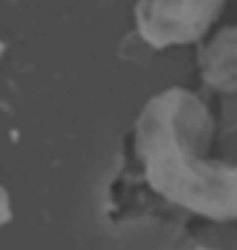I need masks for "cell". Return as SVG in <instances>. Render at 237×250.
<instances>
[{
	"label": "cell",
	"instance_id": "5",
	"mask_svg": "<svg viewBox=\"0 0 237 250\" xmlns=\"http://www.w3.org/2000/svg\"><path fill=\"white\" fill-rule=\"evenodd\" d=\"M3 54H5V43H3V39H0V59H3Z\"/></svg>",
	"mask_w": 237,
	"mask_h": 250
},
{
	"label": "cell",
	"instance_id": "2",
	"mask_svg": "<svg viewBox=\"0 0 237 250\" xmlns=\"http://www.w3.org/2000/svg\"><path fill=\"white\" fill-rule=\"evenodd\" d=\"M222 5L224 0H140L135 28L153 49L186 46L209 31Z\"/></svg>",
	"mask_w": 237,
	"mask_h": 250
},
{
	"label": "cell",
	"instance_id": "4",
	"mask_svg": "<svg viewBox=\"0 0 237 250\" xmlns=\"http://www.w3.org/2000/svg\"><path fill=\"white\" fill-rule=\"evenodd\" d=\"M10 217H13V207H10V197L8 191L0 187V227H5L10 222Z\"/></svg>",
	"mask_w": 237,
	"mask_h": 250
},
{
	"label": "cell",
	"instance_id": "3",
	"mask_svg": "<svg viewBox=\"0 0 237 250\" xmlns=\"http://www.w3.org/2000/svg\"><path fill=\"white\" fill-rule=\"evenodd\" d=\"M204 84L217 92H237V23L222 28L199 54Z\"/></svg>",
	"mask_w": 237,
	"mask_h": 250
},
{
	"label": "cell",
	"instance_id": "1",
	"mask_svg": "<svg viewBox=\"0 0 237 250\" xmlns=\"http://www.w3.org/2000/svg\"><path fill=\"white\" fill-rule=\"evenodd\" d=\"M209 107L184 87H168L135 120V153L148 187L168 204L212 222H237V164L207 156Z\"/></svg>",
	"mask_w": 237,
	"mask_h": 250
}]
</instances>
